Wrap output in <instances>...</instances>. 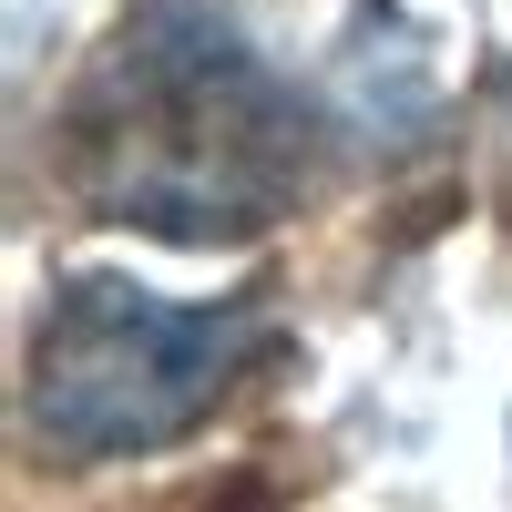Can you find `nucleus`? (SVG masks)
I'll list each match as a JSON object with an SVG mask.
<instances>
[{"instance_id":"f03ea898","label":"nucleus","mask_w":512,"mask_h":512,"mask_svg":"<svg viewBox=\"0 0 512 512\" xmlns=\"http://www.w3.org/2000/svg\"><path fill=\"white\" fill-rule=\"evenodd\" d=\"M256 318L246 297H154L134 277H72L31 328V369H21V420L41 451L62 461H144L175 451L185 431L226 410L236 369L256 359Z\"/></svg>"},{"instance_id":"f257e3e1","label":"nucleus","mask_w":512,"mask_h":512,"mask_svg":"<svg viewBox=\"0 0 512 512\" xmlns=\"http://www.w3.org/2000/svg\"><path fill=\"white\" fill-rule=\"evenodd\" d=\"M62 144L103 226L175 246L256 236L318 185V103L216 0H134L72 82Z\"/></svg>"},{"instance_id":"7ed1b4c3","label":"nucleus","mask_w":512,"mask_h":512,"mask_svg":"<svg viewBox=\"0 0 512 512\" xmlns=\"http://www.w3.org/2000/svg\"><path fill=\"white\" fill-rule=\"evenodd\" d=\"M338 103H349L379 144H410L431 123V52L390 0H359L349 11V52H338Z\"/></svg>"}]
</instances>
